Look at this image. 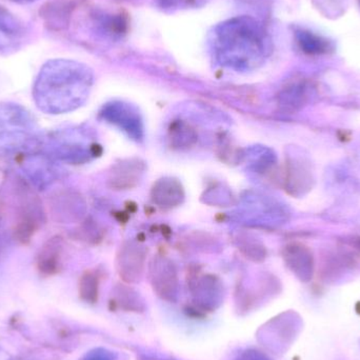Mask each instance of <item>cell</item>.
Returning <instances> with one entry per match:
<instances>
[{"label": "cell", "mask_w": 360, "mask_h": 360, "mask_svg": "<svg viewBox=\"0 0 360 360\" xmlns=\"http://www.w3.org/2000/svg\"><path fill=\"white\" fill-rule=\"evenodd\" d=\"M216 60L229 69H255L268 54V36L264 25L249 16H239L220 23L211 38Z\"/></svg>", "instance_id": "cell-1"}, {"label": "cell", "mask_w": 360, "mask_h": 360, "mask_svg": "<svg viewBox=\"0 0 360 360\" xmlns=\"http://www.w3.org/2000/svg\"><path fill=\"white\" fill-rule=\"evenodd\" d=\"M92 82V72L86 65L70 60L51 61L40 71L34 97L42 111L65 113L84 103Z\"/></svg>", "instance_id": "cell-2"}, {"label": "cell", "mask_w": 360, "mask_h": 360, "mask_svg": "<svg viewBox=\"0 0 360 360\" xmlns=\"http://www.w3.org/2000/svg\"><path fill=\"white\" fill-rule=\"evenodd\" d=\"M314 172L311 162L304 156L288 155L285 162V190L294 197L306 195L314 186Z\"/></svg>", "instance_id": "cell-3"}, {"label": "cell", "mask_w": 360, "mask_h": 360, "mask_svg": "<svg viewBox=\"0 0 360 360\" xmlns=\"http://www.w3.org/2000/svg\"><path fill=\"white\" fill-rule=\"evenodd\" d=\"M154 291L167 300H174L179 292V276L174 264L166 256H156L149 269Z\"/></svg>", "instance_id": "cell-4"}, {"label": "cell", "mask_w": 360, "mask_h": 360, "mask_svg": "<svg viewBox=\"0 0 360 360\" xmlns=\"http://www.w3.org/2000/svg\"><path fill=\"white\" fill-rule=\"evenodd\" d=\"M147 251L143 245L129 241L120 247L117 255V271L126 283H136L145 269Z\"/></svg>", "instance_id": "cell-5"}, {"label": "cell", "mask_w": 360, "mask_h": 360, "mask_svg": "<svg viewBox=\"0 0 360 360\" xmlns=\"http://www.w3.org/2000/svg\"><path fill=\"white\" fill-rule=\"evenodd\" d=\"M101 115L111 124H115L135 141L143 139V122L139 112L131 105L122 103H110L103 108Z\"/></svg>", "instance_id": "cell-6"}, {"label": "cell", "mask_w": 360, "mask_h": 360, "mask_svg": "<svg viewBox=\"0 0 360 360\" xmlns=\"http://www.w3.org/2000/svg\"><path fill=\"white\" fill-rule=\"evenodd\" d=\"M283 257L288 268L302 281L312 278L314 256L310 248L304 243H293L283 248Z\"/></svg>", "instance_id": "cell-7"}, {"label": "cell", "mask_w": 360, "mask_h": 360, "mask_svg": "<svg viewBox=\"0 0 360 360\" xmlns=\"http://www.w3.org/2000/svg\"><path fill=\"white\" fill-rule=\"evenodd\" d=\"M51 213L56 221H75L84 213V202L80 195L74 192H60L51 199Z\"/></svg>", "instance_id": "cell-8"}, {"label": "cell", "mask_w": 360, "mask_h": 360, "mask_svg": "<svg viewBox=\"0 0 360 360\" xmlns=\"http://www.w3.org/2000/svg\"><path fill=\"white\" fill-rule=\"evenodd\" d=\"M313 92H314V88L306 80H296L291 82L279 93V108L288 113L300 111L310 103Z\"/></svg>", "instance_id": "cell-9"}, {"label": "cell", "mask_w": 360, "mask_h": 360, "mask_svg": "<svg viewBox=\"0 0 360 360\" xmlns=\"http://www.w3.org/2000/svg\"><path fill=\"white\" fill-rule=\"evenodd\" d=\"M75 6V0H51L40 8L39 15L49 30L60 31L69 25Z\"/></svg>", "instance_id": "cell-10"}, {"label": "cell", "mask_w": 360, "mask_h": 360, "mask_svg": "<svg viewBox=\"0 0 360 360\" xmlns=\"http://www.w3.org/2000/svg\"><path fill=\"white\" fill-rule=\"evenodd\" d=\"M151 197L158 207L165 210L173 209L179 207L184 201V188L179 180L166 177L154 184Z\"/></svg>", "instance_id": "cell-11"}, {"label": "cell", "mask_w": 360, "mask_h": 360, "mask_svg": "<svg viewBox=\"0 0 360 360\" xmlns=\"http://www.w3.org/2000/svg\"><path fill=\"white\" fill-rule=\"evenodd\" d=\"M145 171V165L139 160H128L115 165L110 174L112 188L127 190L139 184Z\"/></svg>", "instance_id": "cell-12"}, {"label": "cell", "mask_w": 360, "mask_h": 360, "mask_svg": "<svg viewBox=\"0 0 360 360\" xmlns=\"http://www.w3.org/2000/svg\"><path fill=\"white\" fill-rule=\"evenodd\" d=\"M63 239L53 237L40 250L37 257L38 270L44 275L56 274L60 270Z\"/></svg>", "instance_id": "cell-13"}, {"label": "cell", "mask_w": 360, "mask_h": 360, "mask_svg": "<svg viewBox=\"0 0 360 360\" xmlns=\"http://www.w3.org/2000/svg\"><path fill=\"white\" fill-rule=\"evenodd\" d=\"M191 291L195 297L200 300H215L219 295V283L212 275L193 274L190 278Z\"/></svg>", "instance_id": "cell-14"}, {"label": "cell", "mask_w": 360, "mask_h": 360, "mask_svg": "<svg viewBox=\"0 0 360 360\" xmlns=\"http://www.w3.org/2000/svg\"><path fill=\"white\" fill-rule=\"evenodd\" d=\"M169 139L175 149H188L196 143L197 133L186 122H175L171 124L169 130Z\"/></svg>", "instance_id": "cell-15"}, {"label": "cell", "mask_w": 360, "mask_h": 360, "mask_svg": "<svg viewBox=\"0 0 360 360\" xmlns=\"http://www.w3.org/2000/svg\"><path fill=\"white\" fill-rule=\"evenodd\" d=\"M298 44L304 52L310 55L325 54L331 50V44L328 40L310 32H300L298 35Z\"/></svg>", "instance_id": "cell-16"}, {"label": "cell", "mask_w": 360, "mask_h": 360, "mask_svg": "<svg viewBox=\"0 0 360 360\" xmlns=\"http://www.w3.org/2000/svg\"><path fill=\"white\" fill-rule=\"evenodd\" d=\"M113 302L116 306H118V308L127 311L139 312V310L143 308V304H141L136 292L133 291L130 288L124 287V285L116 288Z\"/></svg>", "instance_id": "cell-17"}, {"label": "cell", "mask_w": 360, "mask_h": 360, "mask_svg": "<svg viewBox=\"0 0 360 360\" xmlns=\"http://www.w3.org/2000/svg\"><path fill=\"white\" fill-rule=\"evenodd\" d=\"M98 287L99 281L97 275L93 272L84 273L79 283V293L82 300L91 304L96 302L98 298Z\"/></svg>", "instance_id": "cell-18"}, {"label": "cell", "mask_w": 360, "mask_h": 360, "mask_svg": "<svg viewBox=\"0 0 360 360\" xmlns=\"http://www.w3.org/2000/svg\"><path fill=\"white\" fill-rule=\"evenodd\" d=\"M239 249L245 254V257H249L250 259L254 260V262H262V259L266 258V247L255 240V238L248 237V238L240 240Z\"/></svg>", "instance_id": "cell-19"}, {"label": "cell", "mask_w": 360, "mask_h": 360, "mask_svg": "<svg viewBox=\"0 0 360 360\" xmlns=\"http://www.w3.org/2000/svg\"><path fill=\"white\" fill-rule=\"evenodd\" d=\"M162 6H169V8H181V6H190L193 2L197 1V0H160Z\"/></svg>", "instance_id": "cell-20"}, {"label": "cell", "mask_w": 360, "mask_h": 360, "mask_svg": "<svg viewBox=\"0 0 360 360\" xmlns=\"http://www.w3.org/2000/svg\"><path fill=\"white\" fill-rule=\"evenodd\" d=\"M342 243L354 250L360 255V236L348 237V238H345L342 240Z\"/></svg>", "instance_id": "cell-21"}, {"label": "cell", "mask_w": 360, "mask_h": 360, "mask_svg": "<svg viewBox=\"0 0 360 360\" xmlns=\"http://www.w3.org/2000/svg\"><path fill=\"white\" fill-rule=\"evenodd\" d=\"M359 2H360V0H359Z\"/></svg>", "instance_id": "cell-22"}]
</instances>
